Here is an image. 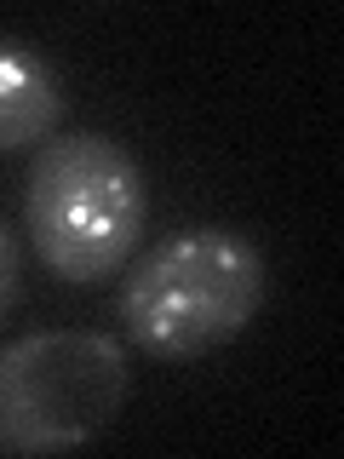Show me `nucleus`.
Returning a JSON list of instances; mask_svg holds the SVG:
<instances>
[{
	"label": "nucleus",
	"mask_w": 344,
	"mask_h": 459,
	"mask_svg": "<svg viewBox=\"0 0 344 459\" xmlns=\"http://www.w3.org/2000/svg\"><path fill=\"white\" fill-rule=\"evenodd\" d=\"M264 305V253L241 230L195 224L138 258L121 287L126 339L155 362H195L241 339Z\"/></svg>",
	"instance_id": "f257e3e1"
},
{
	"label": "nucleus",
	"mask_w": 344,
	"mask_h": 459,
	"mask_svg": "<svg viewBox=\"0 0 344 459\" xmlns=\"http://www.w3.org/2000/svg\"><path fill=\"white\" fill-rule=\"evenodd\" d=\"M150 190L143 167L109 133H64L29 167L23 224L40 264L69 287H92L133 258Z\"/></svg>",
	"instance_id": "f03ea898"
},
{
	"label": "nucleus",
	"mask_w": 344,
	"mask_h": 459,
	"mask_svg": "<svg viewBox=\"0 0 344 459\" xmlns=\"http://www.w3.org/2000/svg\"><path fill=\"white\" fill-rule=\"evenodd\" d=\"M126 402V351L92 327H47L0 351V454H75Z\"/></svg>",
	"instance_id": "7ed1b4c3"
},
{
	"label": "nucleus",
	"mask_w": 344,
	"mask_h": 459,
	"mask_svg": "<svg viewBox=\"0 0 344 459\" xmlns=\"http://www.w3.org/2000/svg\"><path fill=\"white\" fill-rule=\"evenodd\" d=\"M64 121V75L40 47L0 35V150H29Z\"/></svg>",
	"instance_id": "20e7f679"
},
{
	"label": "nucleus",
	"mask_w": 344,
	"mask_h": 459,
	"mask_svg": "<svg viewBox=\"0 0 344 459\" xmlns=\"http://www.w3.org/2000/svg\"><path fill=\"white\" fill-rule=\"evenodd\" d=\"M18 281H23V258H18V241H12V230L0 224V322H6L12 305H18Z\"/></svg>",
	"instance_id": "39448f33"
}]
</instances>
